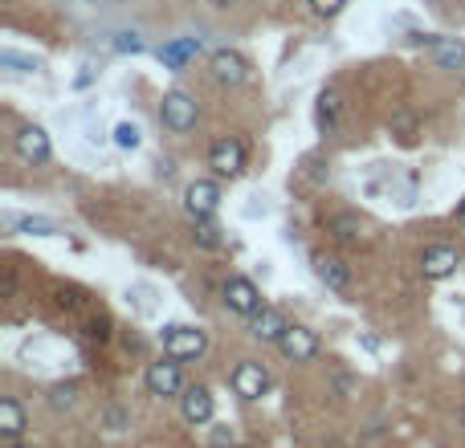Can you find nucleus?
<instances>
[{"mask_svg":"<svg viewBox=\"0 0 465 448\" xmlns=\"http://www.w3.org/2000/svg\"><path fill=\"white\" fill-rule=\"evenodd\" d=\"M196 118H200V106H196V98L188 94V90H167L164 102H159V123L167 126V131L184 134L196 126Z\"/></svg>","mask_w":465,"mask_h":448,"instance_id":"obj_1","label":"nucleus"},{"mask_svg":"<svg viewBox=\"0 0 465 448\" xmlns=\"http://www.w3.org/2000/svg\"><path fill=\"white\" fill-rule=\"evenodd\" d=\"M208 351V334L200 326H167L164 330V354H172L175 362H192Z\"/></svg>","mask_w":465,"mask_h":448,"instance_id":"obj_2","label":"nucleus"},{"mask_svg":"<svg viewBox=\"0 0 465 448\" xmlns=\"http://www.w3.org/2000/svg\"><path fill=\"white\" fill-rule=\"evenodd\" d=\"M208 167H213L216 175H229V180H237V175L245 172V143L237 139V134H224V139H216V143L208 147Z\"/></svg>","mask_w":465,"mask_h":448,"instance_id":"obj_3","label":"nucleus"},{"mask_svg":"<svg viewBox=\"0 0 465 448\" xmlns=\"http://www.w3.org/2000/svg\"><path fill=\"white\" fill-rule=\"evenodd\" d=\"M229 383H232V391L241 395V400H262L265 391H270V371H265L262 362H253V359H245V362H237L232 367V375H229Z\"/></svg>","mask_w":465,"mask_h":448,"instance_id":"obj_4","label":"nucleus"},{"mask_svg":"<svg viewBox=\"0 0 465 448\" xmlns=\"http://www.w3.org/2000/svg\"><path fill=\"white\" fill-rule=\"evenodd\" d=\"M143 383L151 395H180L184 391V375H180V362L167 354V359L159 362H147V371H143Z\"/></svg>","mask_w":465,"mask_h":448,"instance_id":"obj_5","label":"nucleus"},{"mask_svg":"<svg viewBox=\"0 0 465 448\" xmlns=\"http://www.w3.org/2000/svg\"><path fill=\"white\" fill-rule=\"evenodd\" d=\"M12 147H17V155H20V159H25V163H33V167L49 163V155H53V143H49L45 126H37V123L20 126V131L12 134Z\"/></svg>","mask_w":465,"mask_h":448,"instance_id":"obj_6","label":"nucleus"},{"mask_svg":"<svg viewBox=\"0 0 465 448\" xmlns=\"http://www.w3.org/2000/svg\"><path fill=\"white\" fill-rule=\"evenodd\" d=\"M224 305H229L232 314L253 318L265 302H262V289L253 286L249 277H229V281H224Z\"/></svg>","mask_w":465,"mask_h":448,"instance_id":"obj_7","label":"nucleus"},{"mask_svg":"<svg viewBox=\"0 0 465 448\" xmlns=\"http://www.w3.org/2000/svg\"><path fill=\"white\" fill-rule=\"evenodd\" d=\"M457 269H461V253H457L453 245H428L425 253H420V273H425L428 281H445Z\"/></svg>","mask_w":465,"mask_h":448,"instance_id":"obj_8","label":"nucleus"},{"mask_svg":"<svg viewBox=\"0 0 465 448\" xmlns=\"http://www.w3.org/2000/svg\"><path fill=\"white\" fill-rule=\"evenodd\" d=\"M184 208H188V216H192V220H208L216 208H221V188H216L213 180H196V183H188V191H184Z\"/></svg>","mask_w":465,"mask_h":448,"instance_id":"obj_9","label":"nucleus"},{"mask_svg":"<svg viewBox=\"0 0 465 448\" xmlns=\"http://www.w3.org/2000/svg\"><path fill=\"white\" fill-rule=\"evenodd\" d=\"M208 69L221 86H241L245 77H249V61L237 53V49H216L213 58H208Z\"/></svg>","mask_w":465,"mask_h":448,"instance_id":"obj_10","label":"nucleus"},{"mask_svg":"<svg viewBox=\"0 0 465 448\" xmlns=\"http://www.w3.org/2000/svg\"><path fill=\"white\" fill-rule=\"evenodd\" d=\"M278 346L290 362H310L314 354H319V334L310 330V326H290V330L281 334Z\"/></svg>","mask_w":465,"mask_h":448,"instance_id":"obj_11","label":"nucleus"},{"mask_svg":"<svg viewBox=\"0 0 465 448\" xmlns=\"http://www.w3.org/2000/svg\"><path fill=\"white\" fill-rule=\"evenodd\" d=\"M314 273H319V281L327 289H335V294H347L351 289V265L343 257H335V253H319V257H314Z\"/></svg>","mask_w":465,"mask_h":448,"instance_id":"obj_12","label":"nucleus"},{"mask_svg":"<svg viewBox=\"0 0 465 448\" xmlns=\"http://www.w3.org/2000/svg\"><path fill=\"white\" fill-rule=\"evenodd\" d=\"M249 330H253V338H262V343H281V334L290 330V322H286V314H281L278 305H262V310L249 318Z\"/></svg>","mask_w":465,"mask_h":448,"instance_id":"obj_13","label":"nucleus"},{"mask_svg":"<svg viewBox=\"0 0 465 448\" xmlns=\"http://www.w3.org/2000/svg\"><path fill=\"white\" fill-rule=\"evenodd\" d=\"M180 411H184L188 424H208L213 419V391L208 387H184V395H180Z\"/></svg>","mask_w":465,"mask_h":448,"instance_id":"obj_14","label":"nucleus"},{"mask_svg":"<svg viewBox=\"0 0 465 448\" xmlns=\"http://www.w3.org/2000/svg\"><path fill=\"white\" fill-rule=\"evenodd\" d=\"M428 58H433L436 69H461L465 66V41L441 37V33H436V41L428 45Z\"/></svg>","mask_w":465,"mask_h":448,"instance_id":"obj_15","label":"nucleus"},{"mask_svg":"<svg viewBox=\"0 0 465 448\" xmlns=\"http://www.w3.org/2000/svg\"><path fill=\"white\" fill-rule=\"evenodd\" d=\"M327 229L335 232V237H339V240H347V245H359V240L368 237V220H363V216H355V212H335Z\"/></svg>","mask_w":465,"mask_h":448,"instance_id":"obj_16","label":"nucleus"},{"mask_svg":"<svg viewBox=\"0 0 465 448\" xmlns=\"http://www.w3.org/2000/svg\"><path fill=\"white\" fill-rule=\"evenodd\" d=\"M314 123H319L322 134H330L339 126V90H322V94L314 98Z\"/></svg>","mask_w":465,"mask_h":448,"instance_id":"obj_17","label":"nucleus"},{"mask_svg":"<svg viewBox=\"0 0 465 448\" xmlns=\"http://www.w3.org/2000/svg\"><path fill=\"white\" fill-rule=\"evenodd\" d=\"M25 428H29V424H25V408H20L12 395H4V400H0V436L17 440Z\"/></svg>","mask_w":465,"mask_h":448,"instance_id":"obj_18","label":"nucleus"},{"mask_svg":"<svg viewBox=\"0 0 465 448\" xmlns=\"http://www.w3.org/2000/svg\"><path fill=\"white\" fill-rule=\"evenodd\" d=\"M9 224L20 232H33V237H58V220H49V216H17L12 212Z\"/></svg>","mask_w":465,"mask_h":448,"instance_id":"obj_19","label":"nucleus"},{"mask_svg":"<svg viewBox=\"0 0 465 448\" xmlns=\"http://www.w3.org/2000/svg\"><path fill=\"white\" fill-rule=\"evenodd\" d=\"M192 53H200V41H172V45H159V61H167V66H184Z\"/></svg>","mask_w":465,"mask_h":448,"instance_id":"obj_20","label":"nucleus"},{"mask_svg":"<svg viewBox=\"0 0 465 448\" xmlns=\"http://www.w3.org/2000/svg\"><path fill=\"white\" fill-rule=\"evenodd\" d=\"M388 126H392V134H396L400 143H417V115H408V110H396Z\"/></svg>","mask_w":465,"mask_h":448,"instance_id":"obj_21","label":"nucleus"},{"mask_svg":"<svg viewBox=\"0 0 465 448\" xmlns=\"http://www.w3.org/2000/svg\"><path fill=\"white\" fill-rule=\"evenodd\" d=\"M78 403V383H58V387H49V408L53 411H69Z\"/></svg>","mask_w":465,"mask_h":448,"instance_id":"obj_22","label":"nucleus"},{"mask_svg":"<svg viewBox=\"0 0 465 448\" xmlns=\"http://www.w3.org/2000/svg\"><path fill=\"white\" fill-rule=\"evenodd\" d=\"M139 143H143V131H139L135 123H126V118H123V123L115 126V147H118V151H135Z\"/></svg>","mask_w":465,"mask_h":448,"instance_id":"obj_23","label":"nucleus"},{"mask_svg":"<svg viewBox=\"0 0 465 448\" xmlns=\"http://www.w3.org/2000/svg\"><path fill=\"white\" fill-rule=\"evenodd\" d=\"M196 245H200V248H221V245H224L221 229L213 224V216H208V220H196Z\"/></svg>","mask_w":465,"mask_h":448,"instance_id":"obj_24","label":"nucleus"},{"mask_svg":"<svg viewBox=\"0 0 465 448\" xmlns=\"http://www.w3.org/2000/svg\"><path fill=\"white\" fill-rule=\"evenodd\" d=\"M0 61H4V66H12L17 74H37V69H41L37 58H25V53H17V49H4V53H0Z\"/></svg>","mask_w":465,"mask_h":448,"instance_id":"obj_25","label":"nucleus"},{"mask_svg":"<svg viewBox=\"0 0 465 448\" xmlns=\"http://www.w3.org/2000/svg\"><path fill=\"white\" fill-rule=\"evenodd\" d=\"M306 4H310V12L322 17V20H335L343 9H347V0H306Z\"/></svg>","mask_w":465,"mask_h":448,"instance_id":"obj_26","label":"nucleus"},{"mask_svg":"<svg viewBox=\"0 0 465 448\" xmlns=\"http://www.w3.org/2000/svg\"><path fill=\"white\" fill-rule=\"evenodd\" d=\"M115 49H118V53H143L147 41H143V33H118Z\"/></svg>","mask_w":465,"mask_h":448,"instance_id":"obj_27","label":"nucleus"},{"mask_svg":"<svg viewBox=\"0 0 465 448\" xmlns=\"http://www.w3.org/2000/svg\"><path fill=\"white\" fill-rule=\"evenodd\" d=\"M232 444H237V432L232 428H216L213 432V448H232Z\"/></svg>","mask_w":465,"mask_h":448,"instance_id":"obj_28","label":"nucleus"},{"mask_svg":"<svg viewBox=\"0 0 465 448\" xmlns=\"http://www.w3.org/2000/svg\"><path fill=\"white\" fill-rule=\"evenodd\" d=\"M208 4H213V9H232L237 0H208Z\"/></svg>","mask_w":465,"mask_h":448,"instance_id":"obj_29","label":"nucleus"},{"mask_svg":"<svg viewBox=\"0 0 465 448\" xmlns=\"http://www.w3.org/2000/svg\"><path fill=\"white\" fill-rule=\"evenodd\" d=\"M457 220H461V224H465V200H461V208H457Z\"/></svg>","mask_w":465,"mask_h":448,"instance_id":"obj_30","label":"nucleus"},{"mask_svg":"<svg viewBox=\"0 0 465 448\" xmlns=\"http://www.w3.org/2000/svg\"><path fill=\"white\" fill-rule=\"evenodd\" d=\"M4 448H20V444H17V440H4Z\"/></svg>","mask_w":465,"mask_h":448,"instance_id":"obj_31","label":"nucleus"}]
</instances>
